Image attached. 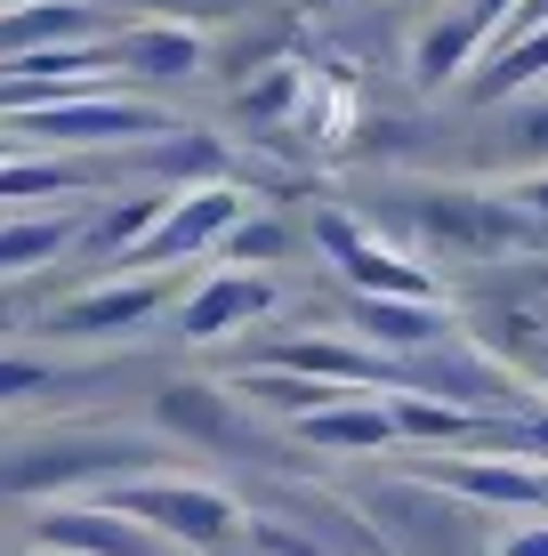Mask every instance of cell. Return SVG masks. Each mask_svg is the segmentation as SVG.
Returning <instances> with one entry per match:
<instances>
[{"instance_id":"obj_24","label":"cell","mask_w":548,"mask_h":556,"mask_svg":"<svg viewBox=\"0 0 548 556\" xmlns=\"http://www.w3.org/2000/svg\"><path fill=\"white\" fill-rule=\"evenodd\" d=\"M298 105H307V73L298 65H267V73H251V81L234 89V122L242 129H275V122H291Z\"/></svg>"},{"instance_id":"obj_31","label":"cell","mask_w":548,"mask_h":556,"mask_svg":"<svg viewBox=\"0 0 548 556\" xmlns=\"http://www.w3.org/2000/svg\"><path fill=\"white\" fill-rule=\"evenodd\" d=\"M517 202L533 210V218H548V178H533V186H517Z\"/></svg>"},{"instance_id":"obj_15","label":"cell","mask_w":548,"mask_h":556,"mask_svg":"<svg viewBox=\"0 0 548 556\" xmlns=\"http://www.w3.org/2000/svg\"><path fill=\"white\" fill-rule=\"evenodd\" d=\"M65 251H81V218L73 210H0V282L41 275Z\"/></svg>"},{"instance_id":"obj_17","label":"cell","mask_w":548,"mask_h":556,"mask_svg":"<svg viewBox=\"0 0 548 556\" xmlns=\"http://www.w3.org/2000/svg\"><path fill=\"white\" fill-rule=\"evenodd\" d=\"M202 33L194 25H129L122 41H113V65L129 73V81H186V73H202Z\"/></svg>"},{"instance_id":"obj_33","label":"cell","mask_w":548,"mask_h":556,"mask_svg":"<svg viewBox=\"0 0 548 556\" xmlns=\"http://www.w3.org/2000/svg\"><path fill=\"white\" fill-rule=\"evenodd\" d=\"M0 9H16V0H0Z\"/></svg>"},{"instance_id":"obj_22","label":"cell","mask_w":548,"mask_h":556,"mask_svg":"<svg viewBox=\"0 0 548 556\" xmlns=\"http://www.w3.org/2000/svg\"><path fill=\"white\" fill-rule=\"evenodd\" d=\"M81 186H89V169L56 162V153H25V146H16L9 162H0V210H41V202L81 194Z\"/></svg>"},{"instance_id":"obj_14","label":"cell","mask_w":548,"mask_h":556,"mask_svg":"<svg viewBox=\"0 0 548 556\" xmlns=\"http://www.w3.org/2000/svg\"><path fill=\"white\" fill-rule=\"evenodd\" d=\"M291 444H307V452H387L404 435H395V412H387L380 388H347L331 404H315L307 419H291Z\"/></svg>"},{"instance_id":"obj_23","label":"cell","mask_w":548,"mask_h":556,"mask_svg":"<svg viewBox=\"0 0 548 556\" xmlns=\"http://www.w3.org/2000/svg\"><path fill=\"white\" fill-rule=\"evenodd\" d=\"M145 169H154V178H169L186 194V186H211V178H226V169H234V153H226L218 138H202V129H169V138L145 153Z\"/></svg>"},{"instance_id":"obj_13","label":"cell","mask_w":548,"mask_h":556,"mask_svg":"<svg viewBox=\"0 0 548 556\" xmlns=\"http://www.w3.org/2000/svg\"><path fill=\"white\" fill-rule=\"evenodd\" d=\"M169 306V275H129V282H105V291H81L65 306H49L41 331L49 339H122L138 323H154Z\"/></svg>"},{"instance_id":"obj_8","label":"cell","mask_w":548,"mask_h":556,"mask_svg":"<svg viewBox=\"0 0 548 556\" xmlns=\"http://www.w3.org/2000/svg\"><path fill=\"white\" fill-rule=\"evenodd\" d=\"M364 516L387 532V541H404L411 556H493V541H476V508L451 501L444 484H428V476H411V484H387L371 492Z\"/></svg>"},{"instance_id":"obj_2","label":"cell","mask_w":548,"mask_h":556,"mask_svg":"<svg viewBox=\"0 0 548 556\" xmlns=\"http://www.w3.org/2000/svg\"><path fill=\"white\" fill-rule=\"evenodd\" d=\"M145 468H169V444L122 428H65L33 444H0V501H98Z\"/></svg>"},{"instance_id":"obj_30","label":"cell","mask_w":548,"mask_h":556,"mask_svg":"<svg viewBox=\"0 0 548 556\" xmlns=\"http://www.w3.org/2000/svg\"><path fill=\"white\" fill-rule=\"evenodd\" d=\"M468 9H476V25L493 33V41H500V33H508V16H517L524 0H468Z\"/></svg>"},{"instance_id":"obj_5","label":"cell","mask_w":548,"mask_h":556,"mask_svg":"<svg viewBox=\"0 0 548 556\" xmlns=\"http://www.w3.org/2000/svg\"><path fill=\"white\" fill-rule=\"evenodd\" d=\"M154 419H162L169 444L211 452V459H282V444H291L282 419L251 412L234 388H218V379H169L154 395Z\"/></svg>"},{"instance_id":"obj_1","label":"cell","mask_w":548,"mask_h":556,"mask_svg":"<svg viewBox=\"0 0 548 556\" xmlns=\"http://www.w3.org/2000/svg\"><path fill=\"white\" fill-rule=\"evenodd\" d=\"M460 339L476 355H493L508 379H517L533 404H548V258H493V266H468L460 299Z\"/></svg>"},{"instance_id":"obj_7","label":"cell","mask_w":548,"mask_h":556,"mask_svg":"<svg viewBox=\"0 0 548 556\" xmlns=\"http://www.w3.org/2000/svg\"><path fill=\"white\" fill-rule=\"evenodd\" d=\"M251 218V194L234 178H211V186H186L169 194L162 226L129 251V275H169V266H194V258H218V242Z\"/></svg>"},{"instance_id":"obj_6","label":"cell","mask_w":548,"mask_h":556,"mask_svg":"<svg viewBox=\"0 0 548 556\" xmlns=\"http://www.w3.org/2000/svg\"><path fill=\"white\" fill-rule=\"evenodd\" d=\"M16 146H138V138H169V113L145 98H122V89H81V98H56L16 113Z\"/></svg>"},{"instance_id":"obj_9","label":"cell","mask_w":548,"mask_h":556,"mask_svg":"<svg viewBox=\"0 0 548 556\" xmlns=\"http://www.w3.org/2000/svg\"><path fill=\"white\" fill-rule=\"evenodd\" d=\"M411 476L444 484L451 501H468V508H524V516L548 508V468H533V459H500V452H420V459H411Z\"/></svg>"},{"instance_id":"obj_34","label":"cell","mask_w":548,"mask_h":556,"mask_svg":"<svg viewBox=\"0 0 548 556\" xmlns=\"http://www.w3.org/2000/svg\"><path fill=\"white\" fill-rule=\"evenodd\" d=\"M41 556H56V548H41Z\"/></svg>"},{"instance_id":"obj_26","label":"cell","mask_w":548,"mask_h":556,"mask_svg":"<svg viewBox=\"0 0 548 556\" xmlns=\"http://www.w3.org/2000/svg\"><path fill=\"white\" fill-rule=\"evenodd\" d=\"M251 548L258 556H339L323 532H307L298 516H251Z\"/></svg>"},{"instance_id":"obj_10","label":"cell","mask_w":548,"mask_h":556,"mask_svg":"<svg viewBox=\"0 0 548 556\" xmlns=\"http://www.w3.org/2000/svg\"><path fill=\"white\" fill-rule=\"evenodd\" d=\"M33 532H41V548H56V556H186L113 501H49Z\"/></svg>"},{"instance_id":"obj_16","label":"cell","mask_w":548,"mask_h":556,"mask_svg":"<svg viewBox=\"0 0 548 556\" xmlns=\"http://www.w3.org/2000/svg\"><path fill=\"white\" fill-rule=\"evenodd\" d=\"M89 33H98V0H16V9H0V65L33 49L89 41Z\"/></svg>"},{"instance_id":"obj_18","label":"cell","mask_w":548,"mask_h":556,"mask_svg":"<svg viewBox=\"0 0 548 556\" xmlns=\"http://www.w3.org/2000/svg\"><path fill=\"white\" fill-rule=\"evenodd\" d=\"M533 81H548V25L500 33V41H493V56H484V73H468V89H476L484 105H508V98H524Z\"/></svg>"},{"instance_id":"obj_19","label":"cell","mask_w":548,"mask_h":556,"mask_svg":"<svg viewBox=\"0 0 548 556\" xmlns=\"http://www.w3.org/2000/svg\"><path fill=\"white\" fill-rule=\"evenodd\" d=\"M226 388L242 395V404L251 412H267V419H282V428H291V419H307L315 404H331V395H347V388H323V379H298V371H275V363H242L234 379H226Z\"/></svg>"},{"instance_id":"obj_4","label":"cell","mask_w":548,"mask_h":556,"mask_svg":"<svg viewBox=\"0 0 548 556\" xmlns=\"http://www.w3.org/2000/svg\"><path fill=\"white\" fill-rule=\"evenodd\" d=\"M98 501L129 508L138 525H154L162 541L186 548V556H218V548L251 541V508L226 484H194V476H129V484L98 492Z\"/></svg>"},{"instance_id":"obj_29","label":"cell","mask_w":548,"mask_h":556,"mask_svg":"<svg viewBox=\"0 0 548 556\" xmlns=\"http://www.w3.org/2000/svg\"><path fill=\"white\" fill-rule=\"evenodd\" d=\"M493 556H548V516H524V525L493 532Z\"/></svg>"},{"instance_id":"obj_21","label":"cell","mask_w":548,"mask_h":556,"mask_svg":"<svg viewBox=\"0 0 548 556\" xmlns=\"http://www.w3.org/2000/svg\"><path fill=\"white\" fill-rule=\"evenodd\" d=\"M476 49H493V33L476 25V9H451V16L428 25L411 73H420V89H451V81H460V65H476Z\"/></svg>"},{"instance_id":"obj_27","label":"cell","mask_w":548,"mask_h":556,"mask_svg":"<svg viewBox=\"0 0 548 556\" xmlns=\"http://www.w3.org/2000/svg\"><path fill=\"white\" fill-rule=\"evenodd\" d=\"M56 388V371L41 355H0V412L9 404H33V395H49Z\"/></svg>"},{"instance_id":"obj_32","label":"cell","mask_w":548,"mask_h":556,"mask_svg":"<svg viewBox=\"0 0 548 556\" xmlns=\"http://www.w3.org/2000/svg\"><path fill=\"white\" fill-rule=\"evenodd\" d=\"M9 153H16V129H0V162H9Z\"/></svg>"},{"instance_id":"obj_28","label":"cell","mask_w":548,"mask_h":556,"mask_svg":"<svg viewBox=\"0 0 548 556\" xmlns=\"http://www.w3.org/2000/svg\"><path fill=\"white\" fill-rule=\"evenodd\" d=\"M508 146H517V153H533V162H548V98L508 105Z\"/></svg>"},{"instance_id":"obj_3","label":"cell","mask_w":548,"mask_h":556,"mask_svg":"<svg viewBox=\"0 0 548 556\" xmlns=\"http://www.w3.org/2000/svg\"><path fill=\"white\" fill-rule=\"evenodd\" d=\"M387 218L404 226V242H428L436 258H460V266H493V258L540 251L533 210L517 194H476V186H411Z\"/></svg>"},{"instance_id":"obj_12","label":"cell","mask_w":548,"mask_h":556,"mask_svg":"<svg viewBox=\"0 0 548 556\" xmlns=\"http://www.w3.org/2000/svg\"><path fill=\"white\" fill-rule=\"evenodd\" d=\"M347 331L364 348L411 363V355L444 348V339H460V315H451V299H364V291H347Z\"/></svg>"},{"instance_id":"obj_11","label":"cell","mask_w":548,"mask_h":556,"mask_svg":"<svg viewBox=\"0 0 548 556\" xmlns=\"http://www.w3.org/2000/svg\"><path fill=\"white\" fill-rule=\"evenodd\" d=\"M275 306H282V291L258 266H211V275L178 299V339L211 348V339H234V331H251V323H267Z\"/></svg>"},{"instance_id":"obj_20","label":"cell","mask_w":548,"mask_h":556,"mask_svg":"<svg viewBox=\"0 0 548 556\" xmlns=\"http://www.w3.org/2000/svg\"><path fill=\"white\" fill-rule=\"evenodd\" d=\"M162 194H122V202H105L98 218L81 226V258H105V266H129V251H138L145 235L162 226Z\"/></svg>"},{"instance_id":"obj_25","label":"cell","mask_w":548,"mask_h":556,"mask_svg":"<svg viewBox=\"0 0 548 556\" xmlns=\"http://www.w3.org/2000/svg\"><path fill=\"white\" fill-rule=\"evenodd\" d=\"M282 251H291L282 218H258V210H251V218H242L234 235L218 242V266H258V258H282Z\"/></svg>"}]
</instances>
